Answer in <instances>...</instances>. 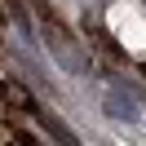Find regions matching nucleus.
<instances>
[{
    "instance_id": "nucleus-1",
    "label": "nucleus",
    "mask_w": 146,
    "mask_h": 146,
    "mask_svg": "<svg viewBox=\"0 0 146 146\" xmlns=\"http://www.w3.org/2000/svg\"><path fill=\"white\" fill-rule=\"evenodd\" d=\"M36 13H40V27H44L49 49H53V53L62 58L66 66H84V62H80V53H75V40H71V31H66V22L58 18V9L49 5V0H36Z\"/></svg>"
},
{
    "instance_id": "nucleus-2",
    "label": "nucleus",
    "mask_w": 146,
    "mask_h": 146,
    "mask_svg": "<svg viewBox=\"0 0 146 146\" xmlns=\"http://www.w3.org/2000/svg\"><path fill=\"white\" fill-rule=\"evenodd\" d=\"M0 111H9V115H36L40 102L27 93V84H18V80H0Z\"/></svg>"
},
{
    "instance_id": "nucleus-3",
    "label": "nucleus",
    "mask_w": 146,
    "mask_h": 146,
    "mask_svg": "<svg viewBox=\"0 0 146 146\" xmlns=\"http://www.w3.org/2000/svg\"><path fill=\"white\" fill-rule=\"evenodd\" d=\"M36 119H40V124L49 128V137H53L58 146H75V133H71V128H66L62 119L53 115V111H44V106H40V111H36Z\"/></svg>"
},
{
    "instance_id": "nucleus-4",
    "label": "nucleus",
    "mask_w": 146,
    "mask_h": 146,
    "mask_svg": "<svg viewBox=\"0 0 146 146\" xmlns=\"http://www.w3.org/2000/svg\"><path fill=\"white\" fill-rule=\"evenodd\" d=\"M142 75H146V62H142Z\"/></svg>"
}]
</instances>
